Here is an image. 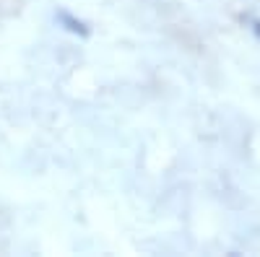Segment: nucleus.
I'll list each match as a JSON object with an SVG mask.
<instances>
[{
  "label": "nucleus",
  "mask_w": 260,
  "mask_h": 257,
  "mask_svg": "<svg viewBox=\"0 0 260 257\" xmlns=\"http://www.w3.org/2000/svg\"><path fill=\"white\" fill-rule=\"evenodd\" d=\"M57 24H60L62 29H68L71 34H78V36H89V26H86L81 18H76L73 13H68V11H57Z\"/></svg>",
  "instance_id": "f257e3e1"
},
{
  "label": "nucleus",
  "mask_w": 260,
  "mask_h": 257,
  "mask_svg": "<svg viewBox=\"0 0 260 257\" xmlns=\"http://www.w3.org/2000/svg\"><path fill=\"white\" fill-rule=\"evenodd\" d=\"M250 24H252V34H255V36H257V42H260V21H257V18H252Z\"/></svg>",
  "instance_id": "f03ea898"
}]
</instances>
